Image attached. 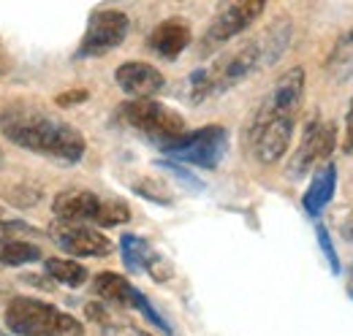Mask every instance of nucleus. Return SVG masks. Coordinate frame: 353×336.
I'll return each mask as SVG.
<instances>
[{"label":"nucleus","mask_w":353,"mask_h":336,"mask_svg":"<svg viewBox=\"0 0 353 336\" xmlns=\"http://www.w3.org/2000/svg\"><path fill=\"white\" fill-rule=\"evenodd\" d=\"M0 130L3 136L36 155L54 158L63 163H77L85 155V136L60 117L49 114L30 103H11L0 109Z\"/></svg>","instance_id":"f257e3e1"},{"label":"nucleus","mask_w":353,"mask_h":336,"mask_svg":"<svg viewBox=\"0 0 353 336\" xmlns=\"http://www.w3.org/2000/svg\"><path fill=\"white\" fill-rule=\"evenodd\" d=\"M6 326L8 331L19 336H82L85 334V326L68 315V312H60L57 306L44 304L39 298H11L6 312Z\"/></svg>","instance_id":"f03ea898"},{"label":"nucleus","mask_w":353,"mask_h":336,"mask_svg":"<svg viewBox=\"0 0 353 336\" xmlns=\"http://www.w3.org/2000/svg\"><path fill=\"white\" fill-rule=\"evenodd\" d=\"M294 125H296V117L272 109L264 98V103L259 106V112H256V117H253V125L248 130L253 155H256L261 163H266V166L277 163V160L288 152V147H291Z\"/></svg>","instance_id":"7ed1b4c3"},{"label":"nucleus","mask_w":353,"mask_h":336,"mask_svg":"<svg viewBox=\"0 0 353 336\" xmlns=\"http://www.w3.org/2000/svg\"><path fill=\"white\" fill-rule=\"evenodd\" d=\"M120 117L123 123H128L133 130H139L141 136L158 141L161 147L172 144L176 138H182L185 130V117L176 114L174 109L158 103V101H128L120 106Z\"/></svg>","instance_id":"20e7f679"},{"label":"nucleus","mask_w":353,"mask_h":336,"mask_svg":"<svg viewBox=\"0 0 353 336\" xmlns=\"http://www.w3.org/2000/svg\"><path fill=\"white\" fill-rule=\"evenodd\" d=\"M163 152L174 160L190 163L199 168H215L228 152V130L223 125L199 127L193 133H185L172 144L163 147Z\"/></svg>","instance_id":"39448f33"},{"label":"nucleus","mask_w":353,"mask_h":336,"mask_svg":"<svg viewBox=\"0 0 353 336\" xmlns=\"http://www.w3.org/2000/svg\"><path fill=\"white\" fill-rule=\"evenodd\" d=\"M128 28H131V19L117 11V8H101L90 17L88 33L82 39L79 46V57H101L112 49H117L120 43L125 41L128 36Z\"/></svg>","instance_id":"423d86ee"},{"label":"nucleus","mask_w":353,"mask_h":336,"mask_svg":"<svg viewBox=\"0 0 353 336\" xmlns=\"http://www.w3.org/2000/svg\"><path fill=\"white\" fill-rule=\"evenodd\" d=\"M264 14V3L261 0H239V3H228L215 14V19L210 22V28L204 30V52L231 41L234 36H239L242 30H248L259 17Z\"/></svg>","instance_id":"0eeeda50"},{"label":"nucleus","mask_w":353,"mask_h":336,"mask_svg":"<svg viewBox=\"0 0 353 336\" xmlns=\"http://www.w3.org/2000/svg\"><path fill=\"white\" fill-rule=\"evenodd\" d=\"M334 144H337V125H334V123H310V125L305 127L302 144H299V149L294 152V158H291L285 174H288L291 179L305 176L310 168L323 163V160L334 152Z\"/></svg>","instance_id":"6e6552de"},{"label":"nucleus","mask_w":353,"mask_h":336,"mask_svg":"<svg viewBox=\"0 0 353 336\" xmlns=\"http://www.w3.org/2000/svg\"><path fill=\"white\" fill-rule=\"evenodd\" d=\"M49 236L63 252L74 258H101L114 250L112 239H106L101 231L88 228V225H71V222H54Z\"/></svg>","instance_id":"1a4fd4ad"},{"label":"nucleus","mask_w":353,"mask_h":336,"mask_svg":"<svg viewBox=\"0 0 353 336\" xmlns=\"http://www.w3.org/2000/svg\"><path fill=\"white\" fill-rule=\"evenodd\" d=\"M103 209V198L95 196L92 190H82V187H68L63 193L54 196L52 201V211L57 217V222H71V225H85V222H95Z\"/></svg>","instance_id":"9d476101"},{"label":"nucleus","mask_w":353,"mask_h":336,"mask_svg":"<svg viewBox=\"0 0 353 336\" xmlns=\"http://www.w3.org/2000/svg\"><path fill=\"white\" fill-rule=\"evenodd\" d=\"M114 82L117 87L131 95L133 101H150L155 92L163 90V74L155 68V65H147V63H139V60H128L123 63L117 71H114Z\"/></svg>","instance_id":"9b49d317"},{"label":"nucleus","mask_w":353,"mask_h":336,"mask_svg":"<svg viewBox=\"0 0 353 336\" xmlns=\"http://www.w3.org/2000/svg\"><path fill=\"white\" fill-rule=\"evenodd\" d=\"M150 49L155 52V54H161V57H166V60H174L179 57L185 49H188V43H190V28H188V22L185 19H163L152 33H150Z\"/></svg>","instance_id":"f8f14e48"},{"label":"nucleus","mask_w":353,"mask_h":336,"mask_svg":"<svg viewBox=\"0 0 353 336\" xmlns=\"http://www.w3.org/2000/svg\"><path fill=\"white\" fill-rule=\"evenodd\" d=\"M334 187H337V166L334 163H326L323 168H318V174L312 176L307 193L302 198V204H305L310 217H318L321 211L329 207V201L334 196Z\"/></svg>","instance_id":"ddd939ff"},{"label":"nucleus","mask_w":353,"mask_h":336,"mask_svg":"<svg viewBox=\"0 0 353 336\" xmlns=\"http://www.w3.org/2000/svg\"><path fill=\"white\" fill-rule=\"evenodd\" d=\"M92 288H95V295H101L103 301L117 304V306H133L136 293H139L125 277H120V274H114V271H101V274L95 277Z\"/></svg>","instance_id":"4468645a"},{"label":"nucleus","mask_w":353,"mask_h":336,"mask_svg":"<svg viewBox=\"0 0 353 336\" xmlns=\"http://www.w3.org/2000/svg\"><path fill=\"white\" fill-rule=\"evenodd\" d=\"M44 269L54 282L68 285V288H82L88 282V269L77 260H68V258H49Z\"/></svg>","instance_id":"2eb2a0df"},{"label":"nucleus","mask_w":353,"mask_h":336,"mask_svg":"<svg viewBox=\"0 0 353 336\" xmlns=\"http://www.w3.org/2000/svg\"><path fill=\"white\" fill-rule=\"evenodd\" d=\"M120 250H123V260H125V266H128L131 271H144L147 263H150V258L155 255V250H152L144 239H139V236H133V233H125V236H123Z\"/></svg>","instance_id":"dca6fc26"},{"label":"nucleus","mask_w":353,"mask_h":336,"mask_svg":"<svg viewBox=\"0 0 353 336\" xmlns=\"http://www.w3.org/2000/svg\"><path fill=\"white\" fill-rule=\"evenodd\" d=\"M41 260V250L33 242H3L0 244V263L3 266H25Z\"/></svg>","instance_id":"f3484780"},{"label":"nucleus","mask_w":353,"mask_h":336,"mask_svg":"<svg viewBox=\"0 0 353 336\" xmlns=\"http://www.w3.org/2000/svg\"><path fill=\"white\" fill-rule=\"evenodd\" d=\"M44 233L22 220H0V244L3 242H28V239H41Z\"/></svg>","instance_id":"a211bd4d"},{"label":"nucleus","mask_w":353,"mask_h":336,"mask_svg":"<svg viewBox=\"0 0 353 336\" xmlns=\"http://www.w3.org/2000/svg\"><path fill=\"white\" fill-rule=\"evenodd\" d=\"M131 220V209L123 204V201H114V198H103V209L98 217V225L103 228H112V225H123Z\"/></svg>","instance_id":"6ab92c4d"},{"label":"nucleus","mask_w":353,"mask_h":336,"mask_svg":"<svg viewBox=\"0 0 353 336\" xmlns=\"http://www.w3.org/2000/svg\"><path fill=\"white\" fill-rule=\"evenodd\" d=\"M315 233H318V247L326 255V263H329L332 274H340V260H337V250H334V244H332V239H329V231H326L323 225H318Z\"/></svg>","instance_id":"aec40b11"},{"label":"nucleus","mask_w":353,"mask_h":336,"mask_svg":"<svg viewBox=\"0 0 353 336\" xmlns=\"http://www.w3.org/2000/svg\"><path fill=\"white\" fill-rule=\"evenodd\" d=\"M133 306H136V309H139V312H141V315H144V317H147L152 326H158L163 334H172L169 323H166V320H163V317H161V315L152 309V304L147 301V295H144V293H136V301H133Z\"/></svg>","instance_id":"412c9836"},{"label":"nucleus","mask_w":353,"mask_h":336,"mask_svg":"<svg viewBox=\"0 0 353 336\" xmlns=\"http://www.w3.org/2000/svg\"><path fill=\"white\" fill-rule=\"evenodd\" d=\"M136 193L144 196V198H150V201H158V204H169V201H172V198H169V190H166L161 182H155V179L139 182V185H136Z\"/></svg>","instance_id":"4be33fe9"},{"label":"nucleus","mask_w":353,"mask_h":336,"mask_svg":"<svg viewBox=\"0 0 353 336\" xmlns=\"http://www.w3.org/2000/svg\"><path fill=\"white\" fill-rule=\"evenodd\" d=\"M332 63L337 65V63H353V30L343 39V41L337 43V49H334V54H332Z\"/></svg>","instance_id":"5701e85b"},{"label":"nucleus","mask_w":353,"mask_h":336,"mask_svg":"<svg viewBox=\"0 0 353 336\" xmlns=\"http://www.w3.org/2000/svg\"><path fill=\"white\" fill-rule=\"evenodd\" d=\"M85 312H88L90 320H92V323H98V326H106V328H109V326L114 323V320H112V315H109V309H106L103 304H95V301H92V304L85 306Z\"/></svg>","instance_id":"b1692460"},{"label":"nucleus","mask_w":353,"mask_h":336,"mask_svg":"<svg viewBox=\"0 0 353 336\" xmlns=\"http://www.w3.org/2000/svg\"><path fill=\"white\" fill-rule=\"evenodd\" d=\"M82 101H88V90H68V92H63V95H57V106H71V103H82Z\"/></svg>","instance_id":"393cba45"},{"label":"nucleus","mask_w":353,"mask_h":336,"mask_svg":"<svg viewBox=\"0 0 353 336\" xmlns=\"http://www.w3.org/2000/svg\"><path fill=\"white\" fill-rule=\"evenodd\" d=\"M343 149L353 155V101L351 109H348V117H345V141H343Z\"/></svg>","instance_id":"a878e982"},{"label":"nucleus","mask_w":353,"mask_h":336,"mask_svg":"<svg viewBox=\"0 0 353 336\" xmlns=\"http://www.w3.org/2000/svg\"><path fill=\"white\" fill-rule=\"evenodd\" d=\"M343 233L348 236V242H353V217H351V220H348V222H345V228H343Z\"/></svg>","instance_id":"bb28decb"},{"label":"nucleus","mask_w":353,"mask_h":336,"mask_svg":"<svg viewBox=\"0 0 353 336\" xmlns=\"http://www.w3.org/2000/svg\"><path fill=\"white\" fill-rule=\"evenodd\" d=\"M348 295L353 298V269L348 271Z\"/></svg>","instance_id":"cd10ccee"},{"label":"nucleus","mask_w":353,"mask_h":336,"mask_svg":"<svg viewBox=\"0 0 353 336\" xmlns=\"http://www.w3.org/2000/svg\"><path fill=\"white\" fill-rule=\"evenodd\" d=\"M0 166H3V152H0Z\"/></svg>","instance_id":"c85d7f7f"},{"label":"nucleus","mask_w":353,"mask_h":336,"mask_svg":"<svg viewBox=\"0 0 353 336\" xmlns=\"http://www.w3.org/2000/svg\"><path fill=\"white\" fill-rule=\"evenodd\" d=\"M133 336H147V334H133Z\"/></svg>","instance_id":"c756f323"}]
</instances>
